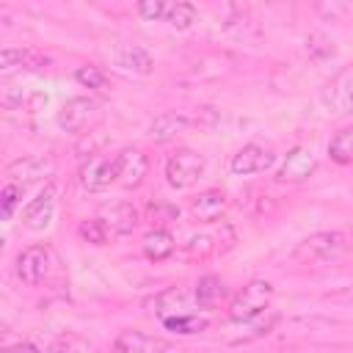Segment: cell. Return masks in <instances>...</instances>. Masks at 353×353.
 Instances as JSON below:
<instances>
[{
    "label": "cell",
    "instance_id": "cell-1",
    "mask_svg": "<svg viewBox=\"0 0 353 353\" xmlns=\"http://www.w3.org/2000/svg\"><path fill=\"white\" fill-rule=\"evenodd\" d=\"M345 251H347V237L342 232H314L292 248V259L301 265H314V262L336 259Z\"/></svg>",
    "mask_w": 353,
    "mask_h": 353
},
{
    "label": "cell",
    "instance_id": "cell-2",
    "mask_svg": "<svg viewBox=\"0 0 353 353\" xmlns=\"http://www.w3.org/2000/svg\"><path fill=\"white\" fill-rule=\"evenodd\" d=\"M273 301V284L265 279H251L229 303V317L234 323H248L259 317Z\"/></svg>",
    "mask_w": 353,
    "mask_h": 353
},
{
    "label": "cell",
    "instance_id": "cell-3",
    "mask_svg": "<svg viewBox=\"0 0 353 353\" xmlns=\"http://www.w3.org/2000/svg\"><path fill=\"white\" fill-rule=\"evenodd\" d=\"M204 174V157L196 154L193 149H176L165 160V182L176 190L193 188Z\"/></svg>",
    "mask_w": 353,
    "mask_h": 353
},
{
    "label": "cell",
    "instance_id": "cell-4",
    "mask_svg": "<svg viewBox=\"0 0 353 353\" xmlns=\"http://www.w3.org/2000/svg\"><path fill=\"white\" fill-rule=\"evenodd\" d=\"M273 163H276L273 146H265V143H245V146L237 149V154L232 157L229 168H232V174H237V176H251V174L268 171Z\"/></svg>",
    "mask_w": 353,
    "mask_h": 353
},
{
    "label": "cell",
    "instance_id": "cell-5",
    "mask_svg": "<svg viewBox=\"0 0 353 353\" xmlns=\"http://www.w3.org/2000/svg\"><path fill=\"white\" fill-rule=\"evenodd\" d=\"M52 171H55V160H52L50 154H28V157L14 160V163L6 168L8 182L22 185V188L30 185V182H41V179H47Z\"/></svg>",
    "mask_w": 353,
    "mask_h": 353
},
{
    "label": "cell",
    "instance_id": "cell-6",
    "mask_svg": "<svg viewBox=\"0 0 353 353\" xmlns=\"http://www.w3.org/2000/svg\"><path fill=\"white\" fill-rule=\"evenodd\" d=\"M50 259H52V254L44 245H30V248L19 251V256H17V279L22 284H28V287L41 284L47 279V273H50Z\"/></svg>",
    "mask_w": 353,
    "mask_h": 353
},
{
    "label": "cell",
    "instance_id": "cell-7",
    "mask_svg": "<svg viewBox=\"0 0 353 353\" xmlns=\"http://www.w3.org/2000/svg\"><path fill=\"white\" fill-rule=\"evenodd\" d=\"M77 179H80L83 190H88V193H97V190L116 185V157H102V154L88 157L83 163Z\"/></svg>",
    "mask_w": 353,
    "mask_h": 353
},
{
    "label": "cell",
    "instance_id": "cell-8",
    "mask_svg": "<svg viewBox=\"0 0 353 353\" xmlns=\"http://www.w3.org/2000/svg\"><path fill=\"white\" fill-rule=\"evenodd\" d=\"M97 110H99V105L91 97H74V99H69V102L61 105L55 121L66 132H80V130L88 127V121L97 116Z\"/></svg>",
    "mask_w": 353,
    "mask_h": 353
},
{
    "label": "cell",
    "instance_id": "cell-9",
    "mask_svg": "<svg viewBox=\"0 0 353 353\" xmlns=\"http://www.w3.org/2000/svg\"><path fill=\"white\" fill-rule=\"evenodd\" d=\"M317 168V157L312 152V146H292L281 163V168L276 171L279 182H303L314 174Z\"/></svg>",
    "mask_w": 353,
    "mask_h": 353
},
{
    "label": "cell",
    "instance_id": "cell-10",
    "mask_svg": "<svg viewBox=\"0 0 353 353\" xmlns=\"http://www.w3.org/2000/svg\"><path fill=\"white\" fill-rule=\"evenodd\" d=\"M149 160L141 149H121L116 154V185L121 188H138L146 176Z\"/></svg>",
    "mask_w": 353,
    "mask_h": 353
},
{
    "label": "cell",
    "instance_id": "cell-11",
    "mask_svg": "<svg viewBox=\"0 0 353 353\" xmlns=\"http://www.w3.org/2000/svg\"><path fill=\"white\" fill-rule=\"evenodd\" d=\"M52 212H55V185L47 182V185L25 204L22 221H25L28 229H47L50 221H52Z\"/></svg>",
    "mask_w": 353,
    "mask_h": 353
},
{
    "label": "cell",
    "instance_id": "cell-12",
    "mask_svg": "<svg viewBox=\"0 0 353 353\" xmlns=\"http://www.w3.org/2000/svg\"><path fill=\"white\" fill-rule=\"evenodd\" d=\"M50 66V55L41 52L39 47H3L0 52V69H28V72H41Z\"/></svg>",
    "mask_w": 353,
    "mask_h": 353
},
{
    "label": "cell",
    "instance_id": "cell-13",
    "mask_svg": "<svg viewBox=\"0 0 353 353\" xmlns=\"http://www.w3.org/2000/svg\"><path fill=\"white\" fill-rule=\"evenodd\" d=\"M171 345L143 331H121L113 342V353H168Z\"/></svg>",
    "mask_w": 353,
    "mask_h": 353
},
{
    "label": "cell",
    "instance_id": "cell-14",
    "mask_svg": "<svg viewBox=\"0 0 353 353\" xmlns=\"http://www.w3.org/2000/svg\"><path fill=\"white\" fill-rule=\"evenodd\" d=\"M190 124H196V119H190L188 113L165 110V113L154 116V121L149 124V135H152V141H157V143H168V141H174L176 135H182Z\"/></svg>",
    "mask_w": 353,
    "mask_h": 353
},
{
    "label": "cell",
    "instance_id": "cell-15",
    "mask_svg": "<svg viewBox=\"0 0 353 353\" xmlns=\"http://www.w3.org/2000/svg\"><path fill=\"white\" fill-rule=\"evenodd\" d=\"M188 303H190V295H188L182 287H168V290L157 292L152 301H146V309H149L154 317L168 320V317H176V314H188V312H185Z\"/></svg>",
    "mask_w": 353,
    "mask_h": 353
},
{
    "label": "cell",
    "instance_id": "cell-16",
    "mask_svg": "<svg viewBox=\"0 0 353 353\" xmlns=\"http://www.w3.org/2000/svg\"><path fill=\"white\" fill-rule=\"evenodd\" d=\"M116 66L119 69H124V72H132V74H152V69H154V58L149 55V50H143L141 44H135V41H124V44H119L116 47Z\"/></svg>",
    "mask_w": 353,
    "mask_h": 353
},
{
    "label": "cell",
    "instance_id": "cell-17",
    "mask_svg": "<svg viewBox=\"0 0 353 353\" xmlns=\"http://www.w3.org/2000/svg\"><path fill=\"white\" fill-rule=\"evenodd\" d=\"M102 221V226L108 229L110 240L113 237H121V234H130L135 226H138V210L132 204H113L108 210H102L97 215Z\"/></svg>",
    "mask_w": 353,
    "mask_h": 353
},
{
    "label": "cell",
    "instance_id": "cell-18",
    "mask_svg": "<svg viewBox=\"0 0 353 353\" xmlns=\"http://www.w3.org/2000/svg\"><path fill=\"white\" fill-rule=\"evenodd\" d=\"M226 204H229L226 201V193H221V190H204L196 199H190V212L201 223H215L226 212Z\"/></svg>",
    "mask_w": 353,
    "mask_h": 353
},
{
    "label": "cell",
    "instance_id": "cell-19",
    "mask_svg": "<svg viewBox=\"0 0 353 353\" xmlns=\"http://www.w3.org/2000/svg\"><path fill=\"white\" fill-rule=\"evenodd\" d=\"M328 105L336 116H350L353 113V69H345L334 85H331V97Z\"/></svg>",
    "mask_w": 353,
    "mask_h": 353
},
{
    "label": "cell",
    "instance_id": "cell-20",
    "mask_svg": "<svg viewBox=\"0 0 353 353\" xmlns=\"http://www.w3.org/2000/svg\"><path fill=\"white\" fill-rule=\"evenodd\" d=\"M193 298H196L199 306L212 309L215 303H221V301L226 298V281H223L221 276L207 273V276H201V279L196 281V292H193Z\"/></svg>",
    "mask_w": 353,
    "mask_h": 353
},
{
    "label": "cell",
    "instance_id": "cell-21",
    "mask_svg": "<svg viewBox=\"0 0 353 353\" xmlns=\"http://www.w3.org/2000/svg\"><path fill=\"white\" fill-rule=\"evenodd\" d=\"M143 254L146 259L152 262H163L174 254V237L165 232V229H152L146 237H143Z\"/></svg>",
    "mask_w": 353,
    "mask_h": 353
},
{
    "label": "cell",
    "instance_id": "cell-22",
    "mask_svg": "<svg viewBox=\"0 0 353 353\" xmlns=\"http://www.w3.org/2000/svg\"><path fill=\"white\" fill-rule=\"evenodd\" d=\"M328 157L339 165L353 163V127H342L331 141H328Z\"/></svg>",
    "mask_w": 353,
    "mask_h": 353
},
{
    "label": "cell",
    "instance_id": "cell-23",
    "mask_svg": "<svg viewBox=\"0 0 353 353\" xmlns=\"http://www.w3.org/2000/svg\"><path fill=\"white\" fill-rule=\"evenodd\" d=\"M163 325L179 336H193V334H201L207 328V317H196V314H176V317H168L163 320Z\"/></svg>",
    "mask_w": 353,
    "mask_h": 353
},
{
    "label": "cell",
    "instance_id": "cell-24",
    "mask_svg": "<svg viewBox=\"0 0 353 353\" xmlns=\"http://www.w3.org/2000/svg\"><path fill=\"white\" fill-rule=\"evenodd\" d=\"M165 22L176 30H185L196 22V6L190 3H168V11H165Z\"/></svg>",
    "mask_w": 353,
    "mask_h": 353
},
{
    "label": "cell",
    "instance_id": "cell-25",
    "mask_svg": "<svg viewBox=\"0 0 353 353\" xmlns=\"http://www.w3.org/2000/svg\"><path fill=\"white\" fill-rule=\"evenodd\" d=\"M77 234H80L85 243H91V245H105V243L110 240V234H108V229L102 226L99 218H88V221H83V223L77 226Z\"/></svg>",
    "mask_w": 353,
    "mask_h": 353
},
{
    "label": "cell",
    "instance_id": "cell-26",
    "mask_svg": "<svg viewBox=\"0 0 353 353\" xmlns=\"http://www.w3.org/2000/svg\"><path fill=\"white\" fill-rule=\"evenodd\" d=\"M74 77H77V83H83L85 88H97V91H105V88H108V74H105L99 66L85 63V66H80V69L74 72Z\"/></svg>",
    "mask_w": 353,
    "mask_h": 353
},
{
    "label": "cell",
    "instance_id": "cell-27",
    "mask_svg": "<svg viewBox=\"0 0 353 353\" xmlns=\"http://www.w3.org/2000/svg\"><path fill=\"white\" fill-rule=\"evenodd\" d=\"M22 185H14V182H8L6 188H3V193H0V207H3V221H11V215H14V210L19 207V201H22Z\"/></svg>",
    "mask_w": 353,
    "mask_h": 353
},
{
    "label": "cell",
    "instance_id": "cell-28",
    "mask_svg": "<svg viewBox=\"0 0 353 353\" xmlns=\"http://www.w3.org/2000/svg\"><path fill=\"white\" fill-rule=\"evenodd\" d=\"M138 17L146 19V22H165V11H168V3L163 0H146V3H138Z\"/></svg>",
    "mask_w": 353,
    "mask_h": 353
},
{
    "label": "cell",
    "instance_id": "cell-29",
    "mask_svg": "<svg viewBox=\"0 0 353 353\" xmlns=\"http://www.w3.org/2000/svg\"><path fill=\"white\" fill-rule=\"evenodd\" d=\"M176 215H179V210L171 207V204H160V201H154V204L149 207V218H152V223H168V221H176Z\"/></svg>",
    "mask_w": 353,
    "mask_h": 353
}]
</instances>
